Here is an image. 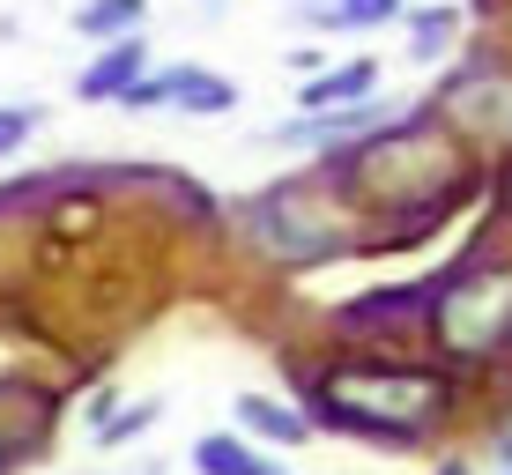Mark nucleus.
<instances>
[{
  "instance_id": "5",
  "label": "nucleus",
  "mask_w": 512,
  "mask_h": 475,
  "mask_svg": "<svg viewBox=\"0 0 512 475\" xmlns=\"http://www.w3.org/2000/svg\"><path fill=\"white\" fill-rule=\"evenodd\" d=\"M379 90V60H349V67H334V75H320V82H305V112H357L364 97Z\"/></svg>"
},
{
  "instance_id": "8",
  "label": "nucleus",
  "mask_w": 512,
  "mask_h": 475,
  "mask_svg": "<svg viewBox=\"0 0 512 475\" xmlns=\"http://www.w3.org/2000/svg\"><path fill=\"white\" fill-rule=\"evenodd\" d=\"M394 15H401V0H305V23H320V30H379Z\"/></svg>"
},
{
  "instance_id": "2",
  "label": "nucleus",
  "mask_w": 512,
  "mask_h": 475,
  "mask_svg": "<svg viewBox=\"0 0 512 475\" xmlns=\"http://www.w3.org/2000/svg\"><path fill=\"white\" fill-rule=\"evenodd\" d=\"M431 327L446 342V357L483 364L512 342V268H461L446 290H431Z\"/></svg>"
},
{
  "instance_id": "9",
  "label": "nucleus",
  "mask_w": 512,
  "mask_h": 475,
  "mask_svg": "<svg viewBox=\"0 0 512 475\" xmlns=\"http://www.w3.org/2000/svg\"><path fill=\"white\" fill-rule=\"evenodd\" d=\"M141 8H149V0H90V8L75 15V30L82 38H134V23H141Z\"/></svg>"
},
{
  "instance_id": "11",
  "label": "nucleus",
  "mask_w": 512,
  "mask_h": 475,
  "mask_svg": "<svg viewBox=\"0 0 512 475\" xmlns=\"http://www.w3.org/2000/svg\"><path fill=\"white\" fill-rule=\"evenodd\" d=\"M30 134H38V112L30 104H0V156H15Z\"/></svg>"
},
{
  "instance_id": "14",
  "label": "nucleus",
  "mask_w": 512,
  "mask_h": 475,
  "mask_svg": "<svg viewBox=\"0 0 512 475\" xmlns=\"http://www.w3.org/2000/svg\"><path fill=\"white\" fill-rule=\"evenodd\" d=\"M0 468H8V446H0Z\"/></svg>"
},
{
  "instance_id": "4",
  "label": "nucleus",
  "mask_w": 512,
  "mask_h": 475,
  "mask_svg": "<svg viewBox=\"0 0 512 475\" xmlns=\"http://www.w3.org/2000/svg\"><path fill=\"white\" fill-rule=\"evenodd\" d=\"M141 60H149V52H141V38H119V45H104L90 67H82V82L75 90L90 97V104H104V97H119L127 104L134 90H141Z\"/></svg>"
},
{
  "instance_id": "12",
  "label": "nucleus",
  "mask_w": 512,
  "mask_h": 475,
  "mask_svg": "<svg viewBox=\"0 0 512 475\" xmlns=\"http://www.w3.org/2000/svg\"><path fill=\"white\" fill-rule=\"evenodd\" d=\"M446 38H453V15H423V23H416V60H431Z\"/></svg>"
},
{
  "instance_id": "13",
  "label": "nucleus",
  "mask_w": 512,
  "mask_h": 475,
  "mask_svg": "<svg viewBox=\"0 0 512 475\" xmlns=\"http://www.w3.org/2000/svg\"><path fill=\"white\" fill-rule=\"evenodd\" d=\"M438 475H468V468H461V461H446V468H438Z\"/></svg>"
},
{
  "instance_id": "3",
  "label": "nucleus",
  "mask_w": 512,
  "mask_h": 475,
  "mask_svg": "<svg viewBox=\"0 0 512 475\" xmlns=\"http://www.w3.org/2000/svg\"><path fill=\"white\" fill-rule=\"evenodd\" d=\"M446 112H461V127L512 142V75L505 67H468L446 82Z\"/></svg>"
},
{
  "instance_id": "1",
  "label": "nucleus",
  "mask_w": 512,
  "mask_h": 475,
  "mask_svg": "<svg viewBox=\"0 0 512 475\" xmlns=\"http://www.w3.org/2000/svg\"><path fill=\"white\" fill-rule=\"evenodd\" d=\"M312 409L334 431H372V438H416L423 424L453 409V379L438 372H394V364H357V372L320 379Z\"/></svg>"
},
{
  "instance_id": "7",
  "label": "nucleus",
  "mask_w": 512,
  "mask_h": 475,
  "mask_svg": "<svg viewBox=\"0 0 512 475\" xmlns=\"http://www.w3.org/2000/svg\"><path fill=\"white\" fill-rule=\"evenodd\" d=\"M193 475H282L268 453H253L238 431H208L201 446H193Z\"/></svg>"
},
{
  "instance_id": "10",
  "label": "nucleus",
  "mask_w": 512,
  "mask_h": 475,
  "mask_svg": "<svg viewBox=\"0 0 512 475\" xmlns=\"http://www.w3.org/2000/svg\"><path fill=\"white\" fill-rule=\"evenodd\" d=\"M156 416H164V401H134V409L104 416V424H97V446H127V438H141V431L156 424Z\"/></svg>"
},
{
  "instance_id": "6",
  "label": "nucleus",
  "mask_w": 512,
  "mask_h": 475,
  "mask_svg": "<svg viewBox=\"0 0 512 475\" xmlns=\"http://www.w3.org/2000/svg\"><path fill=\"white\" fill-rule=\"evenodd\" d=\"M238 424L245 438H268V446H305L312 424L290 409V401H268V394H238Z\"/></svg>"
}]
</instances>
